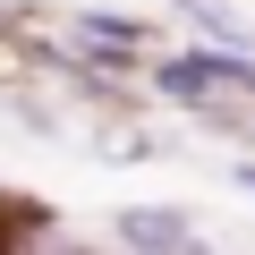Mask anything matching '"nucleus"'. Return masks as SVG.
<instances>
[{
  "mask_svg": "<svg viewBox=\"0 0 255 255\" xmlns=\"http://www.w3.org/2000/svg\"><path fill=\"white\" fill-rule=\"evenodd\" d=\"M111 238L119 247H204V230L179 204H119L111 213Z\"/></svg>",
  "mask_w": 255,
  "mask_h": 255,
  "instance_id": "obj_1",
  "label": "nucleus"
},
{
  "mask_svg": "<svg viewBox=\"0 0 255 255\" xmlns=\"http://www.w3.org/2000/svg\"><path fill=\"white\" fill-rule=\"evenodd\" d=\"M68 34L77 43H94V51H153V26L145 17H119V9H68Z\"/></svg>",
  "mask_w": 255,
  "mask_h": 255,
  "instance_id": "obj_2",
  "label": "nucleus"
},
{
  "mask_svg": "<svg viewBox=\"0 0 255 255\" xmlns=\"http://www.w3.org/2000/svg\"><path fill=\"white\" fill-rule=\"evenodd\" d=\"M17 119H26V128H34V136H60V128H68V119H60V111H51V102H34V94H17Z\"/></svg>",
  "mask_w": 255,
  "mask_h": 255,
  "instance_id": "obj_3",
  "label": "nucleus"
},
{
  "mask_svg": "<svg viewBox=\"0 0 255 255\" xmlns=\"http://www.w3.org/2000/svg\"><path fill=\"white\" fill-rule=\"evenodd\" d=\"M238 187H247V196H255V162H238Z\"/></svg>",
  "mask_w": 255,
  "mask_h": 255,
  "instance_id": "obj_4",
  "label": "nucleus"
}]
</instances>
